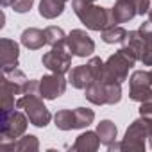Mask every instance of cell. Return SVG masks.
Segmentation results:
<instances>
[{"label":"cell","instance_id":"8992f818","mask_svg":"<svg viewBox=\"0 0 152 152\" xmlns=\"http://www.w3.org/2000/svg\"><path fill=\"white\" fill-rule=\"evenodd\" d=\"M147 140H148V120L140 116L138 120H134L127 127L125 136L120 141V150H124V152H145Z\"/></svg>","mask_w":152,"mask_h":152},{"label":"cell","instance_id":"7a4b0ae2","mask_svg":"<svg viewBox=\"0 0 152 152\" xmlns=\"http://www.w3.org/2000/svg\"><path fill=\"white\" fill-rule=\"evenodd\" d=\"M95 120V111L90 107H75V109H59L54 115V124L59 131L86 129Z\"/></svg>","mask_w":152,"mask_h":152},{"label":"cell","instance_id":"5bb4252c","mask_svg":"<svg viewBox=\"0 0 152 152\" xmlns=\"http://www.w3.org/2000/svg\"><path fill=\"white\" fill-rule=\"evenodd\" d=\"M0 150L9 152H36L39 150V141L34 134H23L15 141H0Z\"/></svg>","mask_w":152,"mask_h":152},{"label":"cell","instance_id":"4fadbf2b","mask_svg":"<svg viewBox=\"0 0 152 152\" xmlns=\"http://www.w3.org/2000/svg\"><path fill=\"white\" fill-rule=\"evenodd\" d=\"M136 4H138V0H116L115 6L111 7L113 23L120 25V23L131 22L138 15V6Z\"/></svg>","mask_w":152,"mask_h":152},{"label":"cell","instance_id":"3957f363","mask_svg":"<svg viewBox=\"0 0 152 152\" xmlns=\"http://www.w3.org/2000/svg\"><path fill=\"white\" fill-rule=\"evenodd\" d=\"M43 100L45 99H41L39 95H22L16 100V109H23L31 124L38 129H45L52 120V115Z\"/></svg>","mask_w":152,"mask_h":152},{"label":"cell","instance_id":"d4e9b609","mask_svg":"<svg viewBox=\"0 0 152 152\" xmlns=\"http://www.w3.org/2000/svg\"><path fill=\"white\" fill-rule=\"evenodd\" d=\"M140 116H143L147 120H152V93L143 102H140Z\"/></svg>","mask_w":152,"mask_h":152},{"label":"cell","instance_id":"2e32d148","mask_svg":"<svg viewBox=\"0 0 152 152\" xmlns=\"http://www.w3.org/2000/svg\"><path fill=\"white\" fill-rule=\"evenodd\" d=\"M0 91H2V113L13 111L16 107L15 97L22 95V86L11 83L7 77H2V86H0Z\"/></svg>","mask_w":152,"mask_h":152},{"label":"cell","instance_id":"484cf974","mask_svg":"<svg viewBox=\"0 0 152 152\" xmlns=\"http://www.w3.org/2000/svg\"><path fill=\"white\" fill-rule=\"evenodd\" d=\"M95 2L97 0H72V9H73V13H77L79 9H83L90 4H95Z\"/></svg>","mask_w":152,"mask_h":152},{"label":"cell","instance_id":"ba28073f","mask_svg":"<svg viewBox=\"0 0 152 152\" xmlns=\"http://www.w3.org/2000/svg\"><path fill=\"white\" fill-rule=\"evenodd\" d=\"M72 57L73 54L66 48V45L61 47H52L50 52L43 54L41 57V64L45 68H48L54 73H68L72 70Z\"/></svg>","mask_w":152,"mask_h":152},{"label":"cell","instance_id":"4316f807","mask_svg":"<svg viewBox=\"0 0 152 152\" xmlns=\"http://www.w3.org/2000/svg\"><path fill=\"white\" fill-rule=\"evenodd\" d=\"M138 15L140 16H143V15H147L148 13V7H150V0H138Z\"/></svg>","mask_w":152,"mask_h":152},{"label":"cell","instance_id":"52a82bcc","mask_svg":"<svg viewBox=\"0 0 152 152\" xmlns=\"http://www.w3.org/2000/svg\"><path fill=\"white\" fill-rule=\"evenodd\" d=\"M29 116L25 115V111H7L2 113V122H0V141H15L18 138H22L27 131L29 125Z\"/></svg>","mask_w":152,"mask_h":152},{"label":"cell","instance_id":"30bf717a","mask_svg":"<svg viewBox=\"0 0 152 152\" xmlns=\"http://www.w3.org/2000/svg\"><path fill=\"white\" fill-rule=\"evenodd\" d=\"M66 84H68V79H64L63 73L52 72L50 75H43L39 79V97L45 100H56L61 95H64Z\"/></svg>","mask_w":152,"mask_h":152},{"label":"cell","instance_id":"277c9868","mask_svg":"<svg viewBox=\"0 0 152 152\" xmlns=\"http://www.w3.org/2000/svg\"><path fill=\"white\" fill-rule=\"evenodd\" d=\"M138 61L127 54L124 48H120L118 52H115L113 56H109L104 61V68H106V81H115V83H125L129 77V70L136 64Z\"/></svg>","mask_w":152,"mask_h":152},{"label":"cell","instance_id":"603a6c76","mask_svg":"<svg viewBox=\"0 0 152 152\" xmlns=\"http://www.w3.org/2000/svg\"><path fill=\"white\" fill-rule=\"evenodd\" d=\"M45 38H47V45L50 47H61L66 45V34L61 27L57 25H48L45 29Z\"/></svg>","mask_w":152,"mask_h":152},{"label":"cell","instance_id":"4dcf8cb0","mask_svg":"<svg viewBox=\"0 0 152 152\" xmlns=\"http://www.w3.org/2000/svg\"><path fill=\"white\" fill-rule=\"evenodd\" d=\"M64 2H68V0H64Z\"/></svg>","mask_w":152,"mask_h":152},{"label":"cell","instance_id":"f546056e","mask_svg":"<svg viewBox=\"0 0 152 152\" xmlns=\"http://www.w3.org/2000/svg\"><path fill=\"white\" fill-rule=\"evenodd\" d=\"M150 79H152V70H150Z\"/></svg>","mask_w":152,"mask_h":152},{"label":"cell","instance_id":"d6986e66","mask_svg":"<svg viewBox=\"0 0 152 152\" xmlns=\"http://www.w3.org/2000/svg\"><path fill=\"white\" fill-rule=\"evenodd\" d=\"M140 31L143 34V48H141V57L140 63L143 66H152V22H143L140 25Z\"/></svg>","mask_w":152,"mask_h":152},{"label":"cell","instance_id":"44dd1931","mask_svg":"<svg viewBox=\"0 0 152 152\" xmlns=\"http://www.w3.org/2000/svg\"><path fill=\"white\" fill-rule=\"evenodd\" d=\"M66 2L64 0H41L39 2V16L45 20H54L63 15Z\"/></svg>","mask_w":152,"mask_h":152},{"label":"cell","instance_id":"ffe728a7","mask_svg":"<svg viewBox=\"0 0 152 152\" xmlns=\"http://www.w3.org/2000/svg\"><path fill=\"white\" fill-rule=\"evenodd\" d=\"M97 134L100 138V143L106 145L107 148H111L116 143L118 138V127L115 125V122L111 120H100V124H97Z\"/></svg>","mask_w":152,"mask_h":152},{"label":"cell","instance_id":"5b68a950","mask_svg":"<svg viewBox=\"0 0 152 152\" xmlns=\"http://www.w3.org/2000/svg\"><path fill=\"white\" fill-rule=\"evenodd\" d=\"M75 15H77V18L81 20V23H83L88 31L102 32L104 29L115 25V23H113L111 9L102 7V6H97V4H90V6L79 9Z\"/></svg>","mask_w":152,"mask_h":152},{"label":"cell","instance_id":"e0dca14e","mask_svg":"<svg viewBox=\"0 0 152 152\" xmlns=\"http://www.w3.org/2000/svg\"><path fill=\"white\" fill-rule=\"evenodd\" d=\"M99 147H100V138H99L97 131H86L75 138L72 150L73 152H95V150H99Z\"/></svg>","mask_w":152,"mask_h":152},{"label":"cell","instance_id":"9c48e42d","mask_svg":"<svg viewBox=\"0 0 152 152\" xmlns=\"http://www.w3.org/2000/svg\"><path fill=\"white\" fill-rule=\"evenodd\" d=\"M66 48L77 57H90L95 52V41L84 29H73L66 36Z\"/></svg>","mask_w":152,"mask_h":152},{"label":"cell","instance_id":"ac0fdd59","mask_svg":"<svg viewBox=\"0 0 152 152\" xmlns=\"http://www.w3.org/2000/svg\"><path fill=\"white\" fill-rule=\"evenodd\" d=\"M20 43L29 50H39V48H43V45H47L45 31H41L38 27H29L22 32Z\"/></svg>","mask_w":152,"mask_h":152},{"label":"cell","instance_id":"9a60e30c","mask_svg":"<svg viewBox=\"0 0 152 152\" xmlns=\"http://www.w3.org/2000/svg\"><path fill=\"white\" fill-rule=\"evenodd\" d=\"M68 83L75 88V90H86V86L90 83H93V73L90 64H79L68 72Z\"/></svg>","mask_w":152,"mask_h":152},{"label":"cell","instance_id":"f1b7e54d","mask_svg":"<svg viewBox=\"0 0 152 152\" xmlns=\"http://www.w3.org/2000/svg\"><path fill=\"white\" fill-rule=\"evenodd\" d=\"M147 16H148V22H152V0H150V7H148V13H147Z\"/></svg>","mask_w":152,"mask_h":152},{"label":"cell","instance_id":"7402d4cb","mask_svg":"<svg viewBox=\"0 0 152 152\" xmlns=\"http://www.w3.org/2000/svg\"><path fill=\"white\" fill-rule=\"evenodd\" d=\"M127 32H129V31H125L122 25H111V27H107V29H104V31L100 32V38H102V41L107 43V45H115V43L122 45V41L125 39Z\"/></svg>","mask_w":152,"mask_h":152},{"label":"cell","instance_id":"6da1fadb","mask_svg":"<svg viewBox=\"0 0 152 152\" xmlns=\"http://www.w3.org/2000/svg\"><path fill=\"white\" fill-rule=\"evenodd\" d=\"M84 97L95 106H115L122 100V84L115 81H93L86 86Z\"/></svg>","mask_w":152,"mask_h":152},{"label":"cell","instance_id":"83f0119b","mask_svg":"<svg viewBox=\"0 0 152 152\" xmlns=\"http://www.w3.org/2000/svg\"><path fill=\"white\" fill-rule=\"evenodd\" d=\"M148 143H150V148H152V120H148Z\"/></svg>","mask_w":152,"mask_h":152},{"label":"cell","instance_id":"cb8c5ba5","mask_svg":"<svg viewBox=\"0 0 152 152\" xmlns=\"http://www.w3.org/2000/svg\"><path fill=\"white\" fill-rule=\"evenodd\" d=\"M32 4H34V0H9V7L20 15L29 13L32 9Z\"/></svg>","mask_w":152,"mask_h":152},{"label":"cell","instance_id":"7c38bea8","mask_svg":"<svg viewBox=\"0 0 152 152\" xmlns=\"http://www.w3.org/2000/svg\"><path fill=\"white\" fill-rule=\"evenodd\" d=\"M20 59V45L15 39L2 38L0 39V61H2V72L18 68Z\"/></svg>","mask_w":152,"mask_h":152},{"label":"cell","instance_id":"8fae6325","mask_svg":"<svg viewBox=\"0 0 152 152\" xmlns=\"http://www.w3.org/2000/svg\"><path fill=\"white\" fill-rule=\"evenodd\" d=\"M152 93V79L150 72L136 70L129 79V99L134 102H143Z\"/></svg>","mask_w":152,"mask_h":152}]
</instances>
